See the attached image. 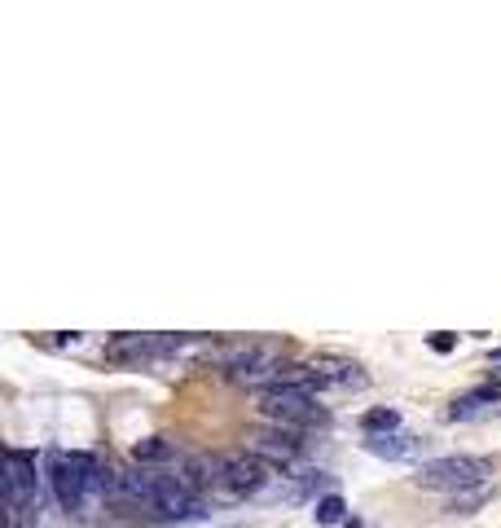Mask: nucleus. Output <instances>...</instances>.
<instances>
[{
    "mask_svg": "<svg viewBox=\"0 0 501 528\" xmlns=\"http://www.w3.org/2000/svg\"><path fill=\"white\" fill-rule=\"evenodd\" d=\"M40 467L36 454L9 449L4 454V528H22V515L40 511Z\"/></svg>",
    "mask_w": 501,
    "mask_h": 528,
    "instance_id": "f257e3e1",
    "label": "nucleus"
},
{
    "mask_svg": "<svg viewBox=\"0 0 501 528\" xmlns=\"http://www.w3.org/2000/svg\"><path fill=\"white\" fill-rule=\"evenodd\" d=\"M259 414L273 422V427H286V431L330 427V410H321L317 396H312V392H300V387H273V392H259Z\"/></svg>",
    "mask_w": 501,
    "mask_h": 528,
    "instance_id": "f03ea898",
    "label": "nucleus"
},
{
    "mask_svg": "<svg viewBox=\"0 0 501 528\" xmlns=\"http://www.w3.org/2000/svg\"><path fill=\"white\" fill-rule=\"evenodd\" d=\"M493 472L488 458H466V454H453V458H427L418 463V484L422 489H445V493H466V489H480L484 475Z\"/></svg>",
    "mask_w": 501,
    "mask_h": 528,
    "instance_id": "7ed1b4c3",
    "label": "nucleus"
},
{
    "mask_svg": "<svg viewBox=\"0 0 501 528\" xmlns=\"http://www.w3.org/2000/svg\"><path fill=\"white\" fill-rule=\"evenodd\" d=\"M247 454L273 463V467H291L303 458V440L300 431H286V427H255V431H247Z\"/></svg>",
    "mask_w": 501,
    "mask_h": 528,
    "instance_id": "20e7f679",
    "label": "nucleus"
},
{
    "mask_svg": "<svg viewBox=\"0 0 501 528\" xmlns=\"http://www.w3.org/2000/svg\"><path fill=\"white\" fill-rule=\"evenodd\" d=\"M365 449L374 458H387V463H418L427 454V440L422 436H404V431H392V436H365Z\"/></svg>",
    "mask_w": 501,
    "mask_h": 528,
    "instance_id": "39448f33",
    "label": "nucleus"
},
{
    "mask_svg": "<svg viewBox=\"0 0 501 528\" xmlns=\"http://www.w3.org/2000/svg\"><path fill=\"white\" fill-rule=\"evenodd\" d=\"M312 366L321 370V379H326V387H365L369 383V374L356 366V362H339V357H317Z\"/></svg>",
    "mask_w": 501,
    "mask_h": 528,
    "instance_id": "423d86ee",
    "label": "nucleus"
},
{
    "mask_svg": "<svg viewBox=\"0 0 501 528\" xmlns=\"http://www.w3.org/2000/svg\"><path fill=\"white\" fill-rule=\"evenodd\" d=\"M501 401V379H488V383H480L475 392H466V396H457L449 410V419H471L475 410H484V405H497Z\"/></svg>",
    "mask_w": 501,
    "mask_h": 528,
    "instance_id": "0eeeda50",
    "label": "nucleus"
},
{
    "mask_svg": "<svg viewBox=\"0 0 501 528\" xmlns=\"http://www.w3.org/2000/svg\"><path fill=\"white\" fill-rule=\"evenodd\" d=\"M361 431H365V436H392V431H401V414H396L392 405L365 410V414H361Z\"/></svg>",
    "mask_w": 501,
    "mask_h": 528,
    "instance_id": "6e6552de",
    "label": "nucleus"
},
{
    "mask_svg": "<svg viewBox=\"0 0 501 528\" xmlns=\"http://www.w3.org/2000/svg\"><path fill=\"white\" fill-rule=\"evenodd\" d=\"M132 458H137L141 467H158V463H176V449H172L167 440L150 436V440H137V445H132Z\"/></svg>",
    "mask_w": 501,
    "mask_h": 528,
    "instance_id": "1a4fd4ad",
    "label": "nucleus"
},
{
    "mask_svg": "<svg viewBox=\"0 0 501 528\" xmlns=\"http://www.w3.org/2000/svg\"><path fill=\"white\" fill-rule=\"evenodd\" d=\"M312 520L326 528L335 524H348V502L339 498V493H326V498H317V511H312Z\"/></svg>",
    "mask_w": 501,
    "mask_h": 528,
    "instance_id": "9d476101",
    "label": "nucleus"
},
{
    "mask_svg": "<svg viewBox=\"0 0 501 528\" xmlns=\"http://www.w3.org/2000/svg\"><path fill=\"white\" fill-rule=\"evenodd\" d=\"M431 348L445 357V353H453V348H457V339H453L449 330H436V335H431Z\"/></svg>",
    "mask_w": 501,
    "mask_h": 528,
    "instance_id": "9b49d317",
    "label": "nucleus"
},
{
    "mask_svg": "<svg viewBox=\"0 0 501 528\" xmlns=\"http://www.w3.org/2000/svg\"><path fill=\"white\" fill-rule=\"evenodd\" d=\"M488 366H493V370H501V348H493V357H488Z\"/></svg>",
    "mask_w": 501,
    "mask_h": 528,
    "instance_id": "f8f14e48",
    "label": "nucleus"
}]
</instances>
